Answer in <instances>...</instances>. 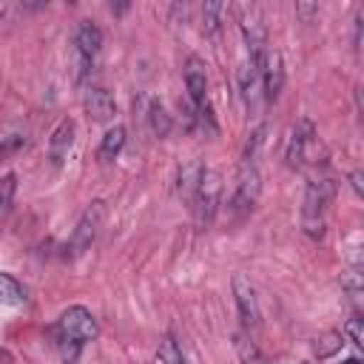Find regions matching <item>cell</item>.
I'll use <instances>...</instances> for the list:
<instances>
[{
  "mask_svg": "<svg viewBox=\"0 0 364 364\" xmlns=\"http://www.w3.org/2000/svg\"><path fill=\"white\" fill-rule=\"evenodd\" d=\"M350 185H353L355 196H361V173H358V171H353V173H350Z\"/></svg>",
  "mask_w": 364,
  "mask_h": 364,
  "instance_id": "cell-24",
  "label": "cell"
},
{
  "mask_svg": "<svg viewBox=\"0 0 364 364\" xmlns=\"http://www.w3.org/2000/svg\"><path fill=\"white\" fill-rule=\"evenodd\" d=\"M11 193H14V176L9 173V176L0 182V210H3V208H9V199H11Z\"/></svg>",
  "mask_w": 364,
  "mask_h": 364,
  "instance_id": "cell-23",
  "label": "cell"
},
{
  "mask_svg": "<svg viewBox=\"0 0 364 364\" xmlns=\"http://www.w3.org/2000/svg\"><path fill=\"white\" fill-rule=\"evenodd\" d=\"M233 299H236V310H239V321L247 333H253L259 324H262V307H259V296H256V287L253 282L245 276V273H236L233 282Z\"/></svg>",
  "mask_w": 364,
  "mask_h": 364,
  "instance_id": "cell-9",
  "label": "cell"
},
{
  "mask_svg": "<svg viewBox=\"0 0 364 364\" xmlns=\"http://www.w3.org/2000/svg\"><path fill=\"white\" fill-rule=\"evenodd\" d=\"M236 353L242 364H267V358L259 353V347L247 336H236Z\"/></svg>",
  "mask_w": 364,
  "mask_h": 364,
  "instance_id": "cell-20",
  "label": "cell"
},
{
  "mask_svg": "<svg viewBox=\"0 0 364 364\" xmlns=\"http://www.w3.org/2000/svg\"><path fill=\"white\" fill-rule=\"evenodd\" d=\"M51 336H54V344L60 350V355L65 361H74L80 355V350L85 344H91L97 336H100V321L97 316L82 307V304H71L60 313V318L54 321L51 327Z\"/></svg>",
  "mask_w": 364,
  "mask_h": 364,
  "instance_id": "cell-1",
  "label": "cell"
},
{
  "mask_svg": "<svg viewBox=\"0 0 364 364\" xmlns=\"http://www.w3.org/2000/svg\"><path fill=\"white\" fill-rule=\"evenodd\" d=\"M74 134H77V125H74V119H60V125L51 131V136H48V162L54 165V168H60L65 159H68V151H71V145H74Z\"/></svg>",
  "mask_w": 364,
  "mask_h": 364,
  "instance_id": "cell-13",
  "label": "cell"
},
{
  "mask_svg": "<svg viewBox=\"0 0 364 364\" xmlns=\"http://www.w3.org/2000/svg\"><path fill=\"white\" fill-rule=\"evenodd\" d=\"M202 171H205V165L196 162V159H191V162H185V165L179 168V173H176V193H179L182 199L191 202V196H193V191H196V185H199Z\"/></svg>",
  "mask_w": 364,
  "mask_h": 364,
  "instance_id": "cell-15",
  "label": "cell"
},
{
  "mask_svg": "<svg viewBox=\"0 0 364 364\" xmlns=\"http://www.w3.org/2000/svg\"><path fill=\"white\" fill-rule=\"evenodd\" d=\"M156 364H185V355H182V347L173 336H165L159 341V350H156Z\"/></svg>",
  "mask_w": 364,
  "mask_h": 364,
  "instance_id": "cell-19",
  "label": "cell"
},
{
  "mask_svg": "<svg viewBox=\"0 0 364 364\" xmlns=\"http://www.w3.org/2000/svg\"><path fill=\"white\" fill-rule=\"evenodd\" d=\"M313 145H316V125L307 117L296 119L290 125V131H287V139H284V162H287V168H293V171L304 168L307 159H310Z\"/></svg>",
  "mask_w": 364,
  "mask_h": 364,
  "instance_id": "cell-7",
  "label": "cell"
},
{
  "mask_svg": "<svg viewBox=\"0 0 364 364\" xmlns=\"http://www.w3.org/2000/svg\"><path fill=\"white\" fill-rule=\"evenodd\" d=\"M125 148V128L122 125H114V128H108L105 131V136L100 139V148H97V156L102 159V162H111V159H117L119 156V151Z\"/></svg>",
  "mask_w": 364,
  "mask_h": 364,
  "instance_id": "cell-16",
  "label": "cell"
},
{
  "mask_svg": "<svg viewBox=\"0 0 364 364\" xmlns=\"http://www.w3.org/2000/svg\"><path fill=\"white\" fill-rule=\"evenodd\" d=\"M26 145V134L20 131H0V159H9Z\"/></svg>",
  "mask_w": 364,
  "mask_h": 364,
  "instance_id": "cell-21",
  "label": "cell"
},
{
  "mask_svg": "<svg viewBox=\"0 0 364 364\" xmlns=\"http://www.w3.org/2000/svg\"><path fill=\"white\" fill-rule=\"evenodd\" d=\"M11 11H14V9H11L9 3H0V23H3V20H6V17L11 14Z\"/></svg>",
  "mask_w": 364,
  "mask_h": 364,
  "instance_id": "cell-26",
  "label": "cell"
},
{
  "mask_svg": "<svg viewBox=\"0 0 364 364\" xmlns=\"http://www.w3.org/2000/svg\"><path fill=\"white\" fill-rule=\"evenodd\" d=\"M236 85H239V97H242L245 108H247V111H259L262 102H264V88H262V68H259V60L245 57V60L239 63Z\"/></svg>",
  "mask_w": 364,
  "mask_h": 364,
  "instance_id": "cell-10",
  "label": "cell"
},
{
  "mask_svg": "<svg viewBox=\"0 0 364 364\" xmlns=\"http://www.w3.org/2000/svg\"><path fill=\"white\" fill-rule=\"evenodd\" d=\"M23 301H26V287L11 273H0V304H23Z\"/></svg>",
  "mask_w": 364,
  "mask_h": 364,
  "instance_id": "cell-18",
  "label": "cell"
},
{
  "mask_svg": "<svg viewBox=\"0 0 364 364\" xmlns=\"http://www.w3.org/2000/svg\"><path fill=\"white\" fill-rule=\"evenodd\" d=\"M102 54V31L97 23L82 20L77 26L74 34V68H77V80L85 82L91 77V71L97 68V60Z\"/></svg>",
  "mask_w": 364,
  "mask_h": 364,
  "instance_id": "cell-4",
  "label": "cell"
},
{
  "mask_svg": "<svg viewBox=\"0 0 364 364\" xmlns=\"http://www.w3.org/2000/svg\"><path fill=\"white\" fill-rule=\"evenodd\" d=\"M102 222H105V202H102V199H94V202L82 210V216L77 219V225H74V230H71V236H68V242H65V256H68V259L82 256V253L94 245V239L100 236Z\"/></svg>",
  "mask_w": 364,
  "mask_h": 364,
  "instance_id": "cell-6",
  "label": "cell"
},
{
  "mask_svg": "<svg viewBox=\"0 0 364 364\" xmlns=\"http://www.w3.org/2000/svg\"><path fill=\"white\" fill-rule=\"evenodd\" d=\"M344 336L350 338V344H353V347H361L364 333H361V318H358V316H353V318L344 324Z\"/></svg>",
  "mask_w": 364,
  "mask_h": 364,
  "instance_id": "cell-22",
  "label": "cell"
},
{
  "mask_svg": "<svg viewBox=\"0 0 364 364\" xmlns=\"http://www.w3.org/2000/svg\"><path fill=\"white\" fill-rule=\"evenodd\" d=\"M142 119H145L148 131H151L154 136H159V139H162V136L171 131V117H168V111L162 108V102H156V100H145Z\"/></svg>",
  "mask_w": 364,
  "mask_h": 364,
  "instance_id": "cell-14",
  "label": "cell"
},
{
  "mask_svg": "<svg viewBox=\"0 0 364 364\" xmlns=\"http://www.w3.org/2000/svg\"><path fill=\"white\" fill-rule=\"evenodd\" d=\"M82 102H85V111L94 122H108L117 114V100L105 85H88Z\"/></svg>",
  "mask_w": 364,
  "mask_h": 364,
  "instance_id": "cell-12",
  "label": "cell"
},
{
  "mask_svg": "<svg viewBox=\"0 0 364 364\" xmlns=\"http://www.w3.org/2000/svg\"><path fill=\"white\" fill-rule=\"evenodd\" d=\"M259 68H262L264 102H276V100H279V91H282V85H284V65H282V54L270 46V48L262 54Z\"/></svg>",
  "mask_w": 364,
  "mask_h": 364,
  "instance_id": "cell-11",
  "label": "cell"
},
{
  "mask_svg": "<svg viewBox=\"0 0 364 364\" xmlns=\"http://www.w3.org/2000/svg\"><path fill=\"white\" fill-rule=\"evenodd\" d=\"M299 11H301L304 17H310V14H318V6H299Z\"/></svg>",
  "mask_w": 364,
  "mask_h": 364,
  "instance_id": "cell-25",
  "label": "cell"
},
{
  "mask_svg": "<svg viewBox=\"0 0 364 364\" xmlns=\"http://www.w3.org/2000/svg\"><path fill=\"white\" fill-rule=\"evenodd\" d=\"M333 199H336V179L327 171H316L307 179L304 199H301V228L307 236H313V239L324 236Z\"/></svg>",
  "mask_w": 364,
  "mask_h": 364,
  "instance_id": "cell-2",
  "label": "cell"
},
{
  "mask_svg": "<svg viewBox=\"0 0 364 364\" xmlns=\"http://www.w3.org/2000/svg\"><path fill=\"white\" fill-rule=\"evenodd\" d=\"M185 88H188V100H191V111L196 119H208L210 122V102H208V74H205V63L199 57H188L185 60Z\"/></svg>",
  "mask_w": 364,
  "mask_h": 364,
  "instance_id": "cell-8",
  "label": "cell"
},
{
  "mask_svg": "<svg viewBox=\"0 0 364 364\" xmlns=\"http://www.w3.org/2000/svg\"><path fill=\"white\" fill-rule=\"evenodd\" d=\"M228 6L225 3H205L202 6V31L205 34H219L222 23L228 20Z\"/></svg>",
  "mask_w": 364,
  "mask_h": 364,
  "instance_id": "cell-17",
  "label": "cell"
},
{
  "mask_svg": "<svg viewBox=\"0 0 364 364\" xmlns=\"http://www.w3.org/2000/svg\"><path fill=\"white\" fill-rule=\"evenodd\" d=\"M259 193H262V171H259V159H250V156H242L239 162V173H236V185H233V193L228 199V213L233 219H245L256 202H259Z\"/></svg>",
  "mask_w": 364,
  "mask_h": 364,
  "instance_id": "cell-3",
  "label": "cell"
},
{
  "mask_svg": "<svg viewBox=\"0 0 364 364\" xmlns=\"http://www.w3.org/2000/svg\"><path fill=\"white\" fill-rule=\"evenodd\" d=\"M219 205H222V176L213 168H205L202 176H199V185L191 196V208H193V216H196L199 228L213 225V219L219 213Z\"/></svg>",
  "mask_w": 364,
  "mask_h": 364,
  "instance_id": "cell-5",
  "label": "cell"
}]
</instances>
